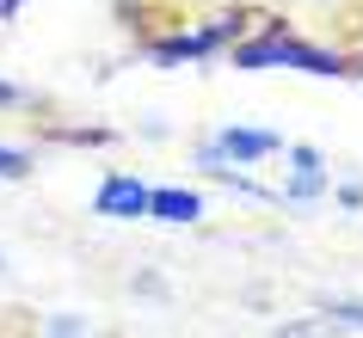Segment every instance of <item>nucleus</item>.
Segmentation results:
<instances>
[{
    "label": "nucleus",
    "mask_w": 363,
    "mask_h": 338,
    "mask_svg": "<svg viewBox=\"0 0 363 338\" xmlns=\"http://www.w3.org/2000/svg\"><path fill=\"white\" fill-rule=\"evenodd\" d=\"M240 68H308V74H345L339 56H326V50H308V43H289V38H265V43H247V50H234Z\"/></svg>",
    "instance_id": "1"
},
{
    "label": "nucleus",
    "mask_w": 363,
    "mask_h": 338,
    "mask_svg": "<svg viewBox=\"0 0 363 338\" xmlns=\"http://www.w3.org/2000/svg\"><path fill=\"white\" fill-rule=\"evenodd\" d=\"M284 142L271 130H222L203 142V167H222V160H259V154H277Z\"/></svg>",
    "instance_id": "2"
},
{
    "label": "nucleus",
    "mask_w": 363,
    "mask_h": 338,
    "mask_svg": "<svg viewBox=\"0 0 363 338\" xmlns=\"http://www.w3.org/2000/svg\"><path fill=\"white\" fill-rule=\"evenodd\" d=\"M99 215H117V222L148 215V185H135V179H105V191H99Z\"/></svg>",
    "instance_id": "3"
},
{
    "label": "nucleus",
    "mask_w": 363,
    "mask_h": 338,
    "mask_svg": "<svg viewBox=\"0 0 363 338\" xmlns=\"http://www.w3.org/2000/svg\"><path fill=\"white\" fill-rule=\"evenodd\" d=\"M148 215H160V222H197L203 215V197L197 191H179V185L148 191Z\"/></svg>",
    "instance_id": "4"
},
{
    "label": "nucleus",
    "mask_w": 363,
    "mask_h": 338,
    "mask_svg": "<svg viewBox=\"0 0 363 338\" xmlns=\"http://www.w3.org/2000/svg\"><path fill=\"white\" fill-rule=\"evenodd\" d=\"M228 31H234V25H210V31H191V38L154 43V62H191V56H210V50L228 38Z\"/></svg>",
    "instance_id": "5"
},
{
    "label": "nucleus",
    "mask_w": 363,
    "mask_h": 338,
    "mask_svg": "<svg viewBox=\"0 0 363 338\" xmlns=\"http://www.w3.org/2000/svg\"><path fill=\"white\" fill-rule=\"evenodd\" d=\"M326 179H320V154L314 148H296V185H289V197H314Z\"/></svg>",
    "instance_id": "6"
},
{
    "label": "nucleus",
    "mask_w": 363,
    "mask_h": 338,
    "mask_svg": "<svg viewBox=\"0 0 363 338\" xmlns=\"http://www.w3.org/2000/svg\"><path fill=\"white\" fill-rule=\"evenodd\" d=\"M277 338H339V320H333V314H314V320H289V326H277Z\"/></svg>",
    "instance_id": "7"
},
{
    "label": "nucleus",
    "mask_w": 363,
    "mask_h": 338,
    "mask_svg": "<svg viewBox=\"0 0 363 338\" xmlns=\"http://www.w3.org/2000/svg\"><path fill=\"white\" fill-rule=\"evenodd\" d=\"M25 172H31V160L19 148H0V179H25Z\"/></svg>",
    "instance_id": "8"
},
{
    "label": "nucleus",
    "mask_w": 363,
    "mask_h": 338,
    "mask_svg": "<svg viewBox=\"0 0 363 338\" xmlns=\"http://www.w3.org/2000/svg\"><path fill=\"white\" fill-rule=\"evenodd\" d=\"M333 314H339V320H351V326H363V308H357V301H339Z\"/></svg>",
    "instance_id": "9"
},
{
    "label": "nucleus",
    "mask_w": 363,
    "mask_h": 338,
    "mask_svg": "<svg viewBox=\"0 0 363 338\" xmlns=\"http://www.w3.org/2000/svg\"><path fill=\"white\" fill-rule=\"evenodd\" d=\"M19 98H25L19 86H6V80H0V105H19Z\"/></svg>",
    "instance_id": "10"
},
{
    "label": "nucleus",
    "mask_w": 363,
    "mask_h": 338,
    "mask_svg": "<svg viewBox=\"0 0 363 338\" xmlns=\"http://www.w3.org/2000/svg\"><path fill=\"white\" fill-rule=\"evenodd\" d=\"M13 13H19V0H0V19H13Z\"/></svg>",
    "instance_id": "11"
}]
</instances>
